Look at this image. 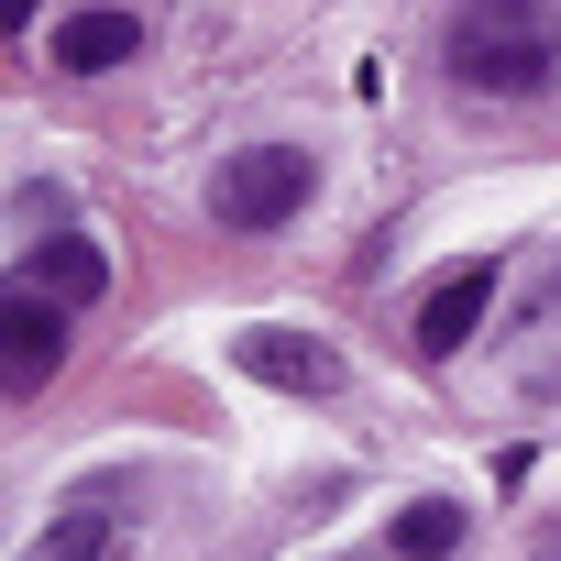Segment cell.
I'll list each match as a JSON object with an SVG mask.
<instances>
[{
	"instance_id": "cell-10",
	"label": "cell",
	"mask_w": 561,
	"mask_h": 561,
	"mask_svg": "<svg viewBox=\"0 0 561 561\" xmlns=\"http://www.w3.org/2000/svg\"><path fill=\"white\" fill-rule=\"evenodd\" d=\"M0 23H12V34H23V23H34V0H0Z\"/></svg>"
},
{
	"instance_id": "cell-4",
	"label": "cell",
	"mask_w": 561,
	"mask_h": 561,
	"mask_svg": "<svg viewBox=\"0 0 561 561\" xmlns=\"http://www.w3.org/2000/svg\"><path fill=\"white\" fill-rule=\"evenodd\" d=\"M56 364H67V309L12 287V309H0V375H12V397H34Z\"/></svg>"
},
{
	"instance_id": "cell-2",
	"label": "cell",
	"mask_w": 561,
	"mask_h": 561,
	"mask_svg": "<svg viewBox=\"0 0 561 561\" xmlns=\"http://www.w3.org/2000/svg\"><path fill=\"white\" fill-rule=\"evenodd\" d=\"M209 209H220V231H275V220H298V209H309V154H298V144H242V154H220Z\"/></svg>"
},
{
	"instance_id": "cell-8",
	"label": "cell",
	"mask_w": 561,
	"mask_h": 561,
	"mask_svg": "<svg viewBox=\"0 0 561 561\" xmlns=\"http://www.w3.org/2000/svg\"><path fill=\"white\" fill-rule=\"evenodd\" d=\"M133 12H78L67 34H56V67H78V78H100V67H133Z\"/></svg>"
},
{
	"instance_id": "cell-5",
	"label": "cell",
	"mask_w": 561,
	"mask_h": 561,
	"mask_svg": "<svg viewBox=\"0 0 561 561\" xmlns=\"http://www.w3.org/2000/svg\"><path fill=\"white\" fill-rule=\"evenodd\" d=\"M484 309H495V264H451L440 287L419 298V364H451L484 331Z\"/></svg>"
},
{
	"instance_id": "cell-7",
	"label": "cell",
	"mask_w": 561,
	"mask_h": 561,
	"mask_svg": "<svg viewBox=\"0 0 561 561\" xmlns=\"http://www.w3.org/2000/svg\"><path fill=\"white\" fill-rule=\"evenodd\" d=\"M100 287H111V253H100V242H78V231H56V242H45V264H34V298L89 309Z\"/></svg>"
},
{
	"instance_id": "cell-3",
	"label": "cell",
	"mask_w": 561,
	"mask_h": 561,
	"mask_svg": "<svg viewBox=\"0 0 561 561\" xmlns=\"http://www.w3.org/2000/svg\"><path fill=\"white\" fill-rule=\"evenodd\" d=\"M231 364H242L253 386H275V397H342V353H331L320 331H287V320H253V331L231 342Z\"/></svg>"
},
{
	"instance_id": "cell-1",
	"label": "cell",
	"mask_w": 561,
	"mask_h": 561,
	"mask_svg": "<svg viewBox=\"0 0 561 561\" xmlns=\"http://www.w3.org/2000/svg\"><path fill=\"white\" fill-rule=\"evenodd\" d=\"M440 67L484 100H539L561 78V0H462L440 34Z\"/></svg>"
},
{
	"instance_id": "cell-6",
	"label": "cell",
	"mask_w": 561,
	"mask_h": 561,
	"mask_svg": "<svg viewBox=\"0 0 561 561\" xmlns=\"http://www.w3.org/2000/svg\"><path fill=\"white\" fill-rule=\"evenodd\" d=\"M111 539H122V506H111V495H67L56 528H45L23 561H111Z\"/></svg>"
},
{
	"instance_id": "cell-9",
	"label": "cell",
	"mask_w": 561,
	"mask_h": 561,
	"mask_svg": "<svg viewBox=\"0 0 561 561\" xmlns=\"http://www.w3.org/2000/svg\"><path fill=\"white\" fill-rule=\"evenodd\" d=\"M451 550H462V506L451 495H419L397 517V561H451Z\"/></svg>"
}]
</instances>
